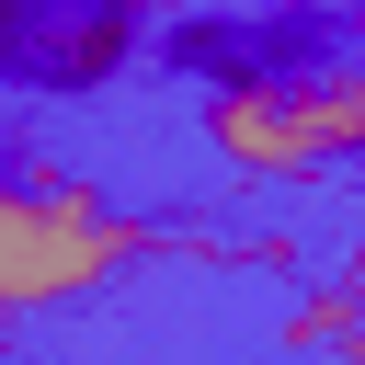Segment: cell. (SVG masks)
Returning <instances> with one entry per match:
<instances>
[{
	"label": "cell",
	"instance_id": "obj_1",
	"mask_svg": "<svg viewBox=\"0 0 365 365\" xmlns=\"http://www.w3.org/2000/svg\"><path fill=\"white\" fill-rule=\"evenodd\" d=\"M160 251H182V228H137L68 171H11V194H0V308L11 319L68 308V297H91Z\"/></svg>",
	"mask_w": 365,
	"mask_h": 365
},
{
	"label": "cell",
	"instance_id": "obj_2",
	"mask_svg": "<svg viewBox=\"0 0 365 365\" xmlns=\"http://www.w3.org/2000/svg\"><path fill=\"white\" fill-rule=\"evenodd\" d=\"M205 148H217L228 171H251V182H308V171H331L319 137H308V114H297V91H285V68H274V80H217V91H205Z\"/></svg>",
	"mask_w": 365,
	"mask_h": 365
},
{
	"label": "cell",
	"instance_id": "obj_3",
	"mask_svg": "<svg viewBox=\"0 0 365 365\" xmlns=\"http://www.w3.org/2000/svg\"><path fill=\"white\" fill-rule=\"evenodd\" d=\"M285 91H297L319 160H365V68H285Z\"/></svg>",
	"mask_w": 365,
	"mask_h": 365
}]
</instances>
